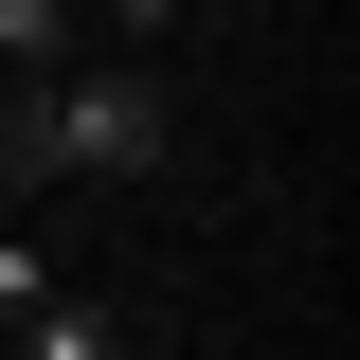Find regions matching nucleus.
Wrapping results in <instances>:
<instances>
[{
	"instance_id": "nucleus-1",
	"label": "nucleus",
	"mask_w": 360,
	"mask_h": 360,
	"mask_svg": "<svg viewBox=\"0 0 360 360\" xmlns=\"http://www.w3.org/2000/svg\"><path fill=\"white\" fill-rule=\"evenodd\" d=\"M180 144V90L162 72H0V180H144Z\"/></svg>"
},
{
	"instance_id": "nucleus-2",
	"label": "nucleus",
	"mask_w": 360,
	"mask_h": 360,
	"mask_svg": "<svg viewBox=\"0 0 360 360\" xmlns=\"http://www.w3.org/2000/svg\"><path fill=\"white\" fill-rule=\"evenodd\" d=\"M18 360H127V324L72 307V288H37V307H18Z\"/></svg>"
},
{
	"instance_id": "nucleus-3",
	"label": "nucleus",
	"mask_w": 360,
	"mask_h": 360,
	"mask_svg": "<svg viewBox=\"0 0 360 360\" xmlns=\"http://www.w3.org/2000/svg\"><path fill=\"white\" fill-rule=\"evenodd\" d=\"M0 72H72V0H0Z\"/></svg>"
},
{
	"instance_id": "nucleus-4",
	"label": "nucleus",
	"mask_w": 360,
	"mask_h": 360,
	"mask_svg": "<svg viewBox=\"0 0 360 360\" xmlns=\"http://www.w3.org/2000/svg\"><path fill=\"white\" fill-rule=\"evenodd\" d=\"M37 288H54V252H37V234H0V324L37 307Z\"/></svg>"
}]
</instances>
